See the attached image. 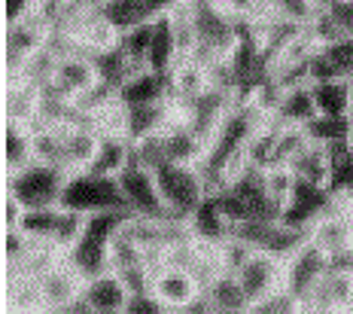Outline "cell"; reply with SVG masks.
Wrapping results in <instances>:
<instances>
[{"label": "cell", "instance_id": "cell-1", "mask_svg": "<svg viewBox=\"0 0 353 314\" xmlns=\"http://www.w3.org/2000/svg\"><path fill=\"white\" fill-rule=\"evenodd\" d=\"M156 184L159 195L165 202L168 220H183L192 217V210L204 202L208 186L198 171V165H180V162H165L156 168Z\"/></svg>", "mask_w": 353, "mask_h": 314}, {"label": "cell", "instance_id": "cell-2", "mask_svg": "<svg viewBox=\"0 0 353 314\" xmlns=\"http://www.w3.org/2000/svg\"><path fill=\"white\" fill-rule=\"evenodd\" d=\"M64 184H68V171L49 162H31L19 171H10V195L25 210L61 204Z\"/></svg>", "mask_w": 353, "mask_h": 314}, {"label": "cell", "instance_id": "cell-3", "mask_svg": "<svg viewBox=\"0 0 353 314\" xmlns=\"http://www.w3.org/2000/svg\"><path fill=\"white\" fill-rule=\"evenodd\" d=\"M61 208L79 210V214H94V210H113V208H128L122 195V186L116 177L94 171H73L68 174V184L61 193Z\"/></svg>", "mask_w": 353, "mask_h": 314}, {"label": "cell", "instance_id": "cell-4", "mask_svg": "<svg viewBox=\"0 0 353 314\" xmlns=\"http://www.w3.org/2000/svg\"><path fill=\"white\" fill-rule=\"evenodd\" d=\"M307 238H311V244H317L329 259L353 253V223L347 214V195H335V202L311 223Z\"/></svg>", "mask_w": 353, "mask_h": 314}, {"label": "cell", "instance_id": "cell-5", "mask_svg": "<svg viewBox=\"0 0 353 314\" xmlns=\"http://www.w3.org/2000/svg\"><path fill=\"white\" fill-rule=\"evenodd\" d=\"M116 180H119V186H122V195H125L128 210L143 214V217L168 220V210H165V202H161V195H159L156 171H152V168H146V165L131 159V162L116 174Z\"/></svg>", "mask_w": 353, "mask_h": 314}, {"label": "cell", "instance_id": "cell-6", "mask_svg": "<svg viewBox=\"0 0 353 314\" xmlns=\"http://www.w3.org/2000/svg\"><path fill=\"white\" fill-rule=\"evenodd\" d=\"M329 272V257L320 251L317 244H301L290 259H286V268H283V287L290 290L292 296L299 299V305L311 296V290L317 287V281ZM301 311V308H299Z\"/></svg>", "mask_w": 353, "mask_h": 314}, {"label": "cell", "instance_id": "cell-7", "mask_svg": "<svg viewBox=\"0 0 353 314\" xmlns=\"http://www.w3.org/2000/svg\"><path fill=\"white\" fill-rule=\"evenodd\" d=\"M283 268H286L283 259L271 257V253H265V251H256L253 257L238 268V281L250 299V308L283 287Z\"/></svg>", "mask_w": 353, "mask_h": 314}, {"label": "cell", "instance_id": "cell-8", "mask_svg": "<svg viewBox=\"0 0 353 314\" xmlns=\"http://www.w3.org/2000/svg\"><path fill=\"white\" fill-rule=\"evenodd\" d=\"M301 311H353V272L350 266H332L317 281Z\"/></svg>", "mask_w": 353, "mask_h": 314}, {"label": "cell", "instance_id": "cell-9", "mask_svg": "<svg viewBox=\"0 0 353 314\" xmlns=\"http://www.w3.org/2000/svg\"><path fill=\"white\" fill-rule=\"evenodd\" d=\"M37 281H40V296L46 311H68V305L83 296L85 287V277L70 266L68 257H61L55 266H49Z\"/></svg>", "mask_w": 353, "mask_h": 314}, {"label": "cell", "instance_id": "cell-10", "mask_svg": "<svg viewBox=\"0 0 353 314\" xmlns=\"http://www.w3.org/2000/svg\"><path fill=\"white\" fill-rule=\"evenodd\" d=\"M335 202V195L329 193L326 186L307 184V180H299L296 189L290 193V199L283 202L281 208V220L290 226H299V229H311V223L317 220L323 210Z\"/></svg>", "mask_w": 353, "mask_h": 314}, {"label": "cell", "instance_id": "cell-11", "mask_svg": "<svg viewBox=\"0 0 353 314\" xmlns=\"http://www.w3.org/2000/svg\"><path fill=\"white\" fill-rule=\"evenodd\" d=\"M61 144H64V171H85L92 165L94 153L101 144V131L94 128L92 119H77V122H61Z\"/></svg>", "mask_w": 353, "mask_h": 314}, {"label": "cell", "instance_id": "cell-12", "mask_svg": "<svg viewBox=\"0 0 353 314\" xmlns=\"http://www.w3.org/2000/svg\"><path fill=\"white\" fill-rule=\"evenodd\" d=\"M98 68H94V58L88 52H79V49H73V52L61 55L55 64V77L49 86H55L61 95H68V98L77 101L79 95H85L92 89L94 83H98Z\"/></svg>", "mask_w": 353, "mask_h": 314}, {"label": "cell", "instance_id": "cell-13", "mask_svg": "<svg viewBox=\"0 0 353 314\" xmlns=\"http://www.w3.org/2000/svg\"><path fill=\"white\" fill-rule=\"evenodd\" d=\"M168 83H171V101L180 113H186L189 107L210 89L208 68H201L192 58H180L171 68V74H168Z\"/></svg>", "mask_w": 353, "mask_h": 314}, {"label": "cell", "instance_id": "cell-14", "mask_svg": "<svg viewBox=\"0 0 353 314\" xmlns=\"http://www.w3.org/2000/svg\"><path fill=\"white\" fill-rule=\"evenodd\" d=\"M46 37L49 31H43L31 19L10 21V34H6V74H10V79L19 77L21 64L46 46Z\"/></svg>", "mask_w": 353, "mask_h": 314}, {"label": "cell", "instance_id": "cell-15", "mask_svg": "<svg viewBox=\"0 0 353 314\" xmlns=\"http://www.w3.org/2000/svg\"><path fill=\"white\" fill-rule=\"evenodd\" d=\"M152 293L159 296V302L165 305V311H186V305L201 293V287H198L192 272L165 266L161 272H156V277H152Z\"/></svg>", "mask_w": 353, "mask_h": 314}, {"label": "cell", "instance_id": "cell-16", "mask_svg": "<svg viewBox=\"0 0 353 314\" xmlns=\"http://www.w3.org/2000/svg\"><path fill=\"white\" fill-rule=\"evenodd\" d=\"M122 107H134V104H156V101H168L171 98V83H168V74H159V70H137L131 74L116 92Z\"/></svg>", "mask_w": 353, "mask_h": 314}, {"label": "cell", "instance_id": "cell-17", "mask_svg": "<svg viewBox=\"0 0 353 314\" xmlns=\"http://www.w3.org/2000/svg\"><path fill=\"white\" fill-rule=\"evenodd\" d=\"M180 113L174 107V101H156V104H134L125 107V137L128 141H141V137H150L161 131L174 116Z\"/></svg>", "mask_w": 353, "mask_h": 314}, {"label": "cell", "instance_id": "cell-18", "mask_svg": "<svg viewBox=\"0 0 353 314\" xmlns=\"http://www.w3.org/2000/svg\"><path fill=\"white\" fill-rule=\"evenodd\" d=\"M189 232L198 244H208V247H219L225 238H232V220L219 210V204L213 202V195H204V202L198 204L189 217Z\"/></svg>", "mask_w": 353, "mask_h": 314}, {"label": "cell", "instance_id": "cell-19", "mask_svg": "<svg viewBox=\"0 0 353 314\" xmlns=\"http://www.w3.org/2000/svg\"><path fill=\"white\" fill-rule=\"evenodd\" d=\"M83 299L88 302L92 314H116L128 305V290L116 272H104L98 277H88L83 287Z\"/></svg>", "mask_w": 353, "mask_h": 314}, {"label": "cell", "instance_id": "cell-20", "mask_svg": "<svg viewBox=\"0 0 353 314\" xmlns=\"http://www.w3.org/2000/svg\"><path fill=\"white\" fill-rule=\"evenodd\" d=\"M317 116H320V110H317V104H314L311 83H292V86H286V92L281 98V107L274 110L271 119L281 122V126L307 128Z\"/></svg>", "mask_w": 353, "mask_h": 314}, {"label": "cell", "instance_id": "cell-21", "mask_svg": "<svg viewBox=\"0 0 353 314\" xmlns=\"http://www.w3.org/2000/svg\"><path fill=\"white\" fill-rule=\"evenodd\" d=\"M40 89L28 79H10L6 89V119L21 122V126H37L40 119Z\"/></svg>", "mask_w": 353, "mask_h": 314}, {"label": "cell", "instance_id": "cell-22", "mask_svg": "<svg viewBox=\"0 0 353 314\" xmlns=\"http://www.w3.org/2000/svg\"><path fill=\"white\" fill-rule=\"evenodd\" d=\"M290 168H292V174H296L299 180L326 186V180H329V147L307 137L305 147H301L296 156L290 159Z\"/></svg>", "mask_w": 353, "mask_h": 314}, {"label": "cell", "instance_id": "cell-23", "mask_svg": "<svg viewBox=\"0 0 353 314\" xmlns=\"http://www.w3.org/2000/svg\"><path fill=\"white\" fill-rule=\"evenodd\" d=\"M311 92H314V104H317L320 116H347L350 113L353 86L344 77L311 83Z\"/></svg>", "mask_w": 353, "mask_h": 314}, {"label": "cell", "instance_id": "cell-24", "mask_svg": "<svg viewBox=\"0 0 353 314\" xmlns=\"http://www.w3.org/2000/svg\"><path fill=\"white\" fill-rule=\"evenodd\" d=\"M128 162H131V141H128V137H125V135H101L98 153H94L88 171L116 177V174H119Z\"/></svg>", "mask_w": 353, "mask_h": 314}, {"label": "cell", "instance_id": "cell-25", "mask_svg": "<svg viewBox=\"0 0 353 314\" xmlns=\"http://www.w3.org/2000/svg\"><path fill=\"white\" fill-rule=\"evenodd\" d=\"M204 293L210 296L213 311H223V314L250 311V299L244 293V287H241L238 275H232V272H223L208 290H204Z\"/></svg>", "mask_w": 353, "mask_h": 314}, {"label": "cell", "instance_id": "cell-26", "mask_svg": "<svg viewBox=\"0 0 353 314\" xmlns=\"http://www.w3.org/2000/svg\"><path fill=\"white\" fill-rule=\"evenodd\" d=\"M3 159L10 171L34 162V128L21 126V122L6 119V137H3Z\"/></svg>", "mask_w": 353, "mask_h": 314}, {"label": "cell", "instance_id": "cell-27", "mask_svg": "<svg viewBox=\"0 0 353 314\" xmlns=\"http://www.w3.org/2000/svg\"><path fill=\"white\" fill-rule=\"evenodd\" d=\"M176 61H180V49H176L171 21H168V16H159L156 31H152V46H150V70L171 74V68Z\"/></svg>", "mask_w": 353, "mask_h": 314}, {"label": "cell", "instance_id": "cell-28", "mask_svg": "<svg viewBox=\"0 0 353 314\" xmlns=\"http://www.w3.org/2000/svg\"><path fill=\"white\" fill-rule=\"evenodd\" d=\"M353 184V147L350 141H338L329 147V180L326 189L332 195H347Z\"/></svg>", "mask_w": 353, "mask_h": 314}, {"label": "cell", "instance_id": "cell-29", "mask_svg": "<svg viewBox=\"0 0 353 314\" xmlns=\"http://www.w3.org/2000/svg\"><path fill=\"white\" fill-rule=\"evenodd\" d=\"M259 19H283L307 28L317 16V0H259Z\"/></svg>", "mask_w": 353, "mask_h": 314}, {"label": "cell", "instance_id": "cell-30", "mask_svg": "<svg viewBox=\"0 0 353 314\" xmlns=\"http://www.w3.org/2000/svg\"><path fill=\"white\" fill-rule=\"evenodd\" d=\"M107 257H110V272H122V268H131V266H141L143 259V247L131 238V232L119 226V229L110 235V244H107Z\"/></svg>", "mask_w": 353, "mask_h": 314}, {"label": "cell", "instance_id": "cell-31", "mask_svg": "<svg viewBox=\"0 0 353 314\" xmlns=\"http://www.w3.org/2000/svg\"><path fill=\"white\" fill-rule=\"evenodd\" d=\"M152 31H156V19L143 21V25H134L128 28V31H122V52L131 58V64H134L137 70L150 68V46H152Z\"/></svg>", "mask_w": 353, "mask_h": 314}, {"label": "cell", "instance_id": "cell-32", "mask_svg": "<svg viewBox=\"0 0 353 314\" xmlns=\"http://www.w3.org/2000/svg\"><path fill=\"white\" fill-rule=\"evenodd\" d=\"M98 6L116 31H128V28L143 25V21L152 19L143 0H110V3H98Z\"/></svg>", "mask_w": 353, "mask_h": 314}, {"label": "cell", "instance_id": "cell-33", "mask_svg": "<svg viewBox=\"0 0 353 314\" xmlns=\"http://www.w3.org/2000/svg\"><path fill=\"white\" fill-rule=\"evenodd\" d=\"M58 220H61V204H55V208H31V210H25L19 226L34 241H52L55 229H58Z\"/></svg>", "mask_w": 353, "mask_h": 314}, {"label": "cell", "instance_id": "cell-34", "mask_svg": "<svg viewBox=\"0 0 353 314\" xmlns=\"http://www.w3.org/2000/svg\"><path fill=\"white\" fill-rule=\"evenodd\" d=\"M305 131L311 141H320V144H326V147H332L338 141H350L353 122H350V116H317Z\"/></svg>", "mask_w": 353, "mask_h": 314}, {"label": "cell", "instance_id": "cell-35", "mask_svg": "<svg viewBox=\"0 0 353 314\" xmlns=\"http://www.w3.org/2000/svg\"><path fill=\"white\" fill-rule=\"evenodd\" d=\"M299 177L292 174L290 165H268L265 168V193H268V199H274L277 204L283 208V202L290 199V193L296 189Z\"/></svg>", "mask_w": 353, "mask_h": 314}, {"label": "cell", "instance_id": "cell-36", "mask_svg": "<svg viewBox=\"0 0 353 314\" xmlns=\"http://www.w3.org/2000/svg\"><path fill=\"white\" fill-rule=\"evenodd\" d=\"M83 229H85V214H79V210H70V208H61V220H58V229H55V235H52V244L61 253H68L70 247L79 241Z\"/></svg>", "mask_w": 353, "mask_h": 314}, {"label": "cell", "instance_id": "cell-37", "mask_svg": "<svg viewBox=\"0 0 353 314\" xmlns=\"http://www.w3.org/2000/svg\"><path fill=\"white\" fill-rule=\"evenodd\" d=\"M253 247L247 244V241H241V238H225L223 244H219V259H223V268L225 272H232V275H238V268L244 266V262L253 257Z\"/></svg>", "mask_w": 353, "mask_h": 314}, {"label": "cell", "instance_id": "cell-38", "mask_svg": "<svg viewBox=\"0 0 353 314\" xmlns=\"http://www.w3.org/2000/svg\"><path fill=\"white\" fill-rule=\"evenodd\" d=\"M301 305H299V299L290 293L286 287H281L277 293H271V296H265L262 302H256L250 311H259V314H283V311H299Z\"/></svg>", "mask_w": 353, "mask_h": 314}, {"label": "cell", "instance_id": "cell-39", "mask_svg": "<svg viewBox=\"0 0 353 314\" xmlns=\"http://www.w3.org/2000/svg\"><path fill=\"white\" fill-rule=\"evenodd\" d=\"M159 311H165V305L159 302V296L152 293H134V296H128V305H125V314H159Z\"/></svg>", "mask_w": 353, "mask_h": 314}, {"label": "cell", "instance_id": "cell-40", "mask_svg": "<svg viewBox=\"0 0 353 314\" xmlns=\"http://www.w3.org/2000/svg\"><path fill=\"white\" fill-rule=\"evenodd\" d=\"M143 3H146V10H150V16L159 19V16H168V12H171L180 0H143Z\"/></svg>", "mask_w": 353, "mask_h": 314}, {"label": "cell", "instance_id": "cell-41", "mask_svg": "<svg viewBox=\"0 0 353 314\" xmlns=\"http://www.w3.org/2000/svg\"><path fill=\"white\" fill-rule=\"evenodd\" d=\"M344 79H347V83L353 86V64H350V68H347V70H344Z\"/></svg>", "mask_w": 353, "mask_h": 314}, {"label": "cell", "instance_id": "cell-42", "mask_svg": "<svg viewBox=\"0 0 353 314\" xmlns=\"http://www.w3.org/2000/svg\"><path fill=\"white\" fill-rule=\"evenodd\" d=\"M347 214H350V223H353V199L347 195Z\"/></svg>", "mask_w": 353, "mask_h": 314}, {"label": "cell", "instance_id": "cell-43", "mask_svg": "<svg viewBox=\"0 0 353 314\" xmlns=\"http://www.w3.org/2000/svg\"><path fill=\"white\" fill-rule=\"evenodd\" d=\"M326 3H338V0H317V6H326Z\"/></svg>", "mask_w": 353, "mask_h": 314}, {"label": "cell", "instance_id": "cell-44", "mask_svg": "<svg viewBox=\"0 0 353 314\" xmlns=\"http://www.w3.org/2000/svg\"><path fill=\"white\" fill-rule=\"evenodd\" d=\"M347 116H350V122H353V101H350V113Z\"/></svg>", "mask_w": 353, "mask_h": 314}, {"label": "cell", "instance_id": "cell-45", "mask_svg": "<svg viewBox=\"0 0 353 314\" xmlns=\"http://www.w3.org/2000/svg\"><path fill=\"white\" fill-rule=\"evenodd\" d=\"M347 195H350V199H353V184H350V189H347Z\"/></svg>", "mask_w": 353, "mask_h": 314}, {"label": "cell", "instance_id": "cell-46", "mask_svg": "<svg viewBox=\"0 0 353 314\" xmlns=\"http://www.w3.org/2000/svg\"><path fill=\"white\" fill-rule=\"evenodd\" d=\"M98 3H110V0H98Z\"/></svg>", "mask_w": 353, "mask_h": 314}, {"label": "cell", "instance_id": "cell-47", "mask_svg": "<svg viewBox=\"0 0 353 314\" xmlns=\"http://www.w3.org/2000/svg\"><path fill=\"white\" fill-rule=\"evenodd\" d=\"M350 272H353V262H350Z\"/></svg>", "mask_w": 353, "mask_h": 314}]
</instances>
